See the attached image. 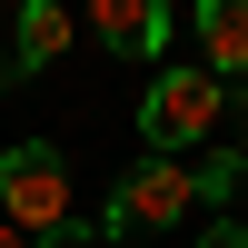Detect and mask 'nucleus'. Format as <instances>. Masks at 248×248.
<instances>
[{"label":"nucleus","mask_w":248,"mask_h":248,"mask_svg":"<svg viewBox=\"0 0 248 248\" xmlns=\"http://www.w3.org/2000/svg\"><path fill=\"white\" fill-rule=\"evenodd\" d=\"M79 218V179H70V159L50 149V139H20V149H0V229H20V238H50V229H70Z\"/></svg>","instance_id":"nucleus-1"},{"label":"nucleus","mask_w":248,"mask_h":248,"mask_svg":"<svg viewBox=\"0 0 248 248\" xmlns=\"http://www.w3.org/2000/svg\"><path fill=\"white\" fill-rule=\"evenodd\" d=\"M218 109H229V79H209V70H149V90H139V139H149V159L209 149Z\"/></svg>","instance_id":"nucleus-2"},{"label":"nucleus","mask_w":248,"mask_h":248,"mask_svg":"<svg viewBox=\"0 0 248 248\" xmlns=\"http://www.w3.org/2000/svg\"><path fill=\"white\" fill-rule=\"evenodd\" d=\"M199 209V179H189V159H139L129 179H119L109 189V218H99V229H179V218Z\"/></svg>","instance_id":"nucleus-3"},{"label":"nucleus","mask_w":248,"mask_h":248,"mask_svg":"<svg viewBox=\"0 0 248 248\" xmlns=\"http://www.w3.org/2000/svg\"><path fill=\"white\" fill-rule=\"evenodd\" d=\"M79 20L60 10V0H20L10 10V70H50V60H70Z\"/></svg>","instance_id":"nucleus-4"},{"label":"nucleus","mask_w":248,"mask_h":248,"mask_svg":"<svg viewBox=\"0 0 248 248\" xmlns=\"http://www.w3.org/2000/svg\"><path fill=\"white\" fill-rule=\"evenodd\" d=\"M90 30L109 40L119 60H159V50H169V10H159V0H99Z\"/></svg>","instance_id":"nucleus-5"},{"label":"nucleus","mask_w":248,"mask_h":248,"mask_svg":"<svg viewBox=\"0 0 248 248\" xmlns=\"http://www.w3.org/2000/svg\"><path fill=\"white\" fill-rule=\"evenodd\" d=\"M189 30H199V50H209V79L238 90V79H248V0H209Z\"/></svg>","instance_id":"nucleus-6"},{"label":"nucleus","mask_w":248,"mask_h":248,"mask_svg":"<svg viewBox=\"0 0 248 248\" xmlns=\"http://www.w3.org/2000/svg\"><path fill=\"white\" fill-rule=\"evenodd\" d=\"M189 179H199V209H218V218H229V189H238V159L218 149V159H199Z\"/></svg>","instance_id":"nucleus-7"},{"label":"nucleus","mask_w":248,"mask_h":248,"mask_svg":"<svg viewBox=\"0 0 248 248\" xmlns=\"http://www.w3.org/2000/svg\"><path fill=\"white\" fill-rule=\"evenodd\" d=\"M40 248H109V229H90V218H70V229H50Z\"/></svg>","instance_id":"nucleus-8"},{"label":"nucleus","mask_w":248,"mask_h":248,"mask_svg":"<svg viewBox=\"0 0 248 248\" xmlns=\"http://www.w3.org/2000/svg\"><path fill=\"white\" fill-rule=\"evenodd\" d=\"M189 248H248V229H238V218H209V229H199Z\"/></svg>","instance_id":"nucleus-9"},{"label":"nucleus","mask_w":248,"mask_h":248,"mask_svg":"<svg viewBox=\"0 0 248 248\" xmlns=\"http://www.w3.org/2000/svg\"><path fill=\"white\" fill-rule=\"evenodd\" d=\"M229 109H238V139H248V79H238V90H229Z\"/></svg>","instance_id":"nucleus-10"},{"label":"nucleus","mask_w":248,"mask_h":248,"mask_svg":"<svg viewBox=\"0 0 248 248\" xmlns=\"http://www.w3.org/2000/svg\"><path fill=\"white\" fill-rule=\"evenodd\" d=\"M0 248H30V238H20V229H0Z\"/></svg>","instance_id":"nucleus-11"},{"label":"nucleus","mask_w":248,"mask_h":248,"mask_svg":"<svg viewBox=\"0 0 248 248\" xmlns=\"http://www.w3.org/2000/svg\"><path fill=\"white\" fill-rule=\"evenodd\" d=\"M0 90H10V50H0Z\"/></svg>","instance_id":"nucleus-12"}]
</instances>
